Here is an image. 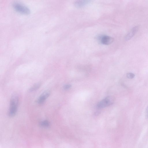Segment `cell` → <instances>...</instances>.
Instances as JSON below:
<instances>
[{"label": "cell", "mask_w": 148, "mask_h": 148, "mask_svg": "<svg viewBox=\"0 0 148 148\" xmlns=\"http://www.w3.org/2000/svg\"><path fill=\"white\" fill-rule=\"evenodd\" d=\"M18 103L19 98L18 95L16 94L12 95L11 99L9 113L10 116H14L16 115L17 110Z\"/></svg>", "instance_id": "1"}, {"label": "cell", "mask_w": 148, "mask_h": 148, "mask_svg": "<svg viewBox=\"0 0 148 148\" xmlns=\"http://www.w3.org/2000/svg\"><path fill=\"white\" fill-rule=\"evenodd\" d=\"M114 100L113 97L108 96L106 97L98 103L97 105V108L100 109L109 106L113 104Z\"/></svg>", "instance_id": "2"}, {"label": "cell", "mask_w": 148, "mask_h": 148, "mask_svg": "<svg viewBox=\"0 0 148 148\" xmlns=\"http://www.w3.org/2000/svg\"><path fill=\"white\" fill-rule=\"evenodd\" d=\"M13 6L17 11L22 14H28L30 13L29 9L25 6L20 4L15 3L13 5Z\"/></svg>", "instance_id": "3"}, {"label": "cell", "mask_w": 148, "mask_h": 148, "mask_svg": "<svg viewBox=\"0 0 148 148\" xmlns=\"http://www.w3.org/2000/svg\"><path fill=\"white\" fill-rule=\"evenodd\" d=\"M98 39L101 44L106 45L111 44L114 39L112 37L107 35H101L98 37Z\"/></svg>", "instance_id": "4"}, {"label": "cell", "mask_w": 148, "mask_h": 148, "mask_svg": "<svg viewBox=\"0 0 148 148\" xmlns=\"http://www.w3.org/2000/svg\"><path fill=\"white\" fill-rule=\"evenodd\" d=\"M50 94L49 91H47L42 94L37 99V102L39 104H42L44 102L46 99L49 97Z\"/></svg>", "instance_id": "5"}, {"label": "cell", "mask_w": 148, "mask_h": 148, "mask_svg": "<svg viewBox=\"0 0 148 148\" xmlns=\"http://www.w3.org/2000/svg\"><path fill=\"white\" fill-rule=\"evenodd\" d=\"M138 28L139 27L138 26H136V27L133 28L125 36V40L126 41L130 40L137 32Z\"/></svg>", "instance_id": "6"}, {"label": "cell", "mask_w": 148, "mask_h": 148, "mask_svg": "<svg viewBox=\"0 0 148 148\" xmlns=\"http://www.w3.org/2000/svg\"><path fill=\"white\" fill-rule=\"evenodd\" d=\"M90 1H78L75 3V5L78 8H82L88 4Z\"/></svg>", "instance_id": "7"}, {"label": "cell", "mask_w": 148, "mask_h": 148, "mask_svg": "<svg viewBox=\"0 0 148 148\" xmlns=\"http://www.w3.org/2000/svg\"><path fill=\"white\" fill-rule=\"evenodd\" d=\"M41 86L40 83H38L35 84L29 89V91L30 92H32L36 91L40 88Z\"/></svg>", "instance_id": "8"}, {"label": "cell", "mask_w": 148, "mask_h": 148, "mask_svg": "<svg viewBox=\"0 0 148 148\" xmlns=\"http://www.w3.org/2000/svg\"><path fill=\"white\" fill-rule=\"evenodd\" d=\"M50 123L47 120H45L41 122L40 125L42 127H48L49 126Z\"/></svg>", "instance_id": "9"}, {"label": "cell", "mask_w": 148, "mask_h": 148, "mask_svg": "<svg viewBox=\"0 0 148 148\" xmlns=\"http://www.w3.org/2000/svg\"><path fill=\"white\" fill-rule=\"evenodd\" d=\"M135 75L132 73H129L127 74V77L129 79H132L134 78Z\"/></svg>", "instance_id": "10"}, {"label": "cell", "mask_w": 148, "mask_h": 148, "mask_svg": "<svg viewBox=\"0 0 148 148\" xmlns=\"http://www.w3.org/2000/svg\"><path fill=\"white\" fill-rule=\"evenodd\" d=\"M71 86L70 85H65L63 87V88L65 90H67L68 89H70V88L71 87Z\"/></svg>", "instance_id": "11"}, {"label": "cell", "mask_w": 148, "mask_h": 148, "mask_svg": "<svg viewBox=\"0 0 148 148\" xmlns=\"http://www.w3.org/2000/svg\"><path fill=\"white\" fill-rule=\"evenodd\" d=\"M145 117L147 119H148V106L146 108L145 110Z\"/></svg>", "instance_id": "12"}]
</instances>
